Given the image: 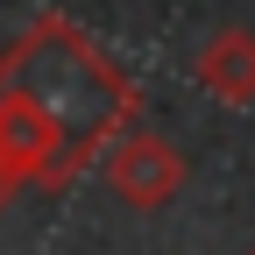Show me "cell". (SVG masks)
<instances>
[{"label": "cell", "instance_id": "277c9868", "mask_svg": "<svg viewBox=\"0 0 255 255\" xmlns=\"http://www.w3.org/2000/svg\"><path fill=\"white\" fill-rule=\"evenodd\" d=\"M191 78L220 107H255V28H213L191 57Z\"/></svg>", "mask_w": 255, "mask_h": 255}, {"label": "cell", "instance_id": "6da1fadb", "mask_svg": "<svg viewBox=\"0 0 255 255\" xmlns=\"http://www.w3.org/2000/svg\"><path fill=\"white\" fill-rule=\"evenodd\" d=\"M0 85H14L21 100H36L50 128L71 142L78 163L107 149L114 128L142 114V85L121 57H107L71 14H28L14 43L0 50Z\"/></svg>", "mask_w": 255, "mask_h": 255}, {"label": "cell", "instance_id": "7a4b0ae2", "mask_svg": "<svg viewBox=\"0 0 255 255\" xmlns=\"http://www.w3.org/2000/svg\"><path fill=\"white\" fill-rule=\"evenodd\" d=\"M0 170L14 184H43V191H71L85 170L71 142L50 128V114L36 100H21L14 85H0Z\"/></svg>", "mask_w": 255, "mask_h": 255}, {"label": "cell", "instance_id": "3957f363", "mask_svg": "<svg viewBox=\"0 0 255 255\" xmlns=\"http://www.w3.org/2000/svg\"><path fill=\"white\" fill-rule=\"evenodd\" d=\"M100 170H107V184L121 191L135 213H163L177 191H184V149L177 142H163L156 128H114L107 135V149H100Z\"/></svg>", "mask_w": 255, "mask_h": 255}, {"label": "cell", "instance_id": "5b68a950", "mask_svg": "<svg viewBox=\"0 0 255 255\" xmlns=\"http://www.w3.org/2000/svg\"><path fill=\"white\" fill-rule=\"evenodd\" d=\"M14 191H21V184H14L7 170H0V213H7V206H14Z\"/></svg>", "mask_w": 255, "mask_h": 255}]
</instances>
